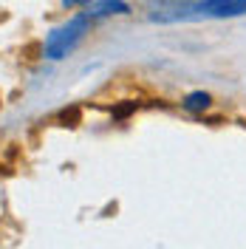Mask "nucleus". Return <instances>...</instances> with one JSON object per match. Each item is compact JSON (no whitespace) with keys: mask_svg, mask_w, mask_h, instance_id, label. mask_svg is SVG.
Returning <instances> with one entry per match:
<instances>
[{"mask_svg":"<svg viewBox=\"0 0 246 249\" xmlns=\"http://www.w3.org/2000/svg\"><path fill=\"white\" fill-rule=\"evenodd\" d=\"M85 31H88V17H74V20H68L65 26L54 29L51 34H48L46 57L48 60H60V57H65V54L82 40Z\"/></svg>","mask_w":246,"mask_h":249,"instance_id":"1","label":"nucleus"},{"mask_svg":"<svg viewBox=\"0 0 246 249\" xmlns=\"http://www.w3.org/2000/svg\"><path fill=\"white\" fill-rule=\"evenodd\" d=\"M246 15V0H204L187 17H241Z\"/></svg>","mask_w":246,"mask_h":249,"instance_id":"2","label":"nucleus"},{"mask_svg":"<svg viewBox=\"0 0 246 249\" xmlns=\"http://www.w3.org/2000/svg\"><path fill=\"white\" fill-rule=\"evenodd\" d=\"M124 12H127V3H122V0H91V3H88V12H85V17L124 15Z\"/></svg>","mask_w":246,"mask_h":249,"instance_id":"3","label":"nucleus"},{"mask_svg":"<svg viewBox=\"0 0 246 249\" xmlns=\"http://www.w3.org/2000/svg\"><path fill=\"white\" fill-rule=\"evenodd\" d=\"M184 108L187 110H204V108H210V93H204V91L190 93V96L184 99Z\"/></svg>","mask_w":246,"mask_h":249,"instance_id":"4","label":"nucleus"},{"mask_svg":"<svg viewBox=\"0 0 246 249\" xmlns=\"http://www.w3.org/2000/svg\"><path fill=\"white\" fill-rule=\"evenodd\" d=\"M88 3H91V0H62V6H68V9H71V6H88Z\"/></svg>","mask_w":246,"mask_h":249,"instance_id":"5","label":"nucleus"}]
</instances>
